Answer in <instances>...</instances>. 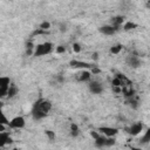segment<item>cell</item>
Instances as JSON below:
<instances>
[{
    "label": "cell",
    "instance_id": "obj_1",
    "mask_svg": "<svg viewBox=\"0 0 150 150\" xmlns=\"http://www.w3.org/2000/svg\"><path fill=\"white\" fill-rule=\"evenodd\" d=\"M52 102L47 98H42L40 97L39 100H36L32 107V116L35 121H40L45 117H47V115L49 114L50 109H52Z\"/></svg>",
    "mask_w": 150,
    "mask_h": 150
},
{
    "label": "cell",
    "instance_id": "obj_2",
    "mask_svg": "<svg viewBox=\"0 0 150 150\" xmlns=\"http://www.w3.org/2000/svg\"><path fill=\"white\" fill-rule=\"evenodd\" d=\"M53 48H54V45L52 42H49V41H46L43 43H39L38 46H35L33 56L40 57V56H45L47 54H50L52 50H53Z\"/></svg>",
    "mask_w": 150,
    "mask_h": 150
},
{
    "label": "cell",
    "instance_id": "obj_3",
    "mask_svg": "<svg viewBox=\"0 0 150 150\" xmlns=\"http://www.w3.org/2000/svg\"><path fill=\"white\" fill-rule=\"evenodd\" d=\"M11 79L8 76H1L0 77V97H7L8 89L11 87Z\"/></svg>",
    "mask_w": 150,
    "mask_h": 150
},
{
    "label": "cell",
    "instance_id": "obj_4",
    "mask_svg": "<svg viewBox=\"0 0 150 150\" xmlns=\"http://www.w3.org/2000/svg\"><path fill=\"white\" fill-rule=\"evenodd\" d=\"M69 66L71 68H75V69H91V68L95 67L93 63H89V62H86V61L75 60V59L69 61Z\"/></svg>",
    "mask_w": 150,
    "mask_h": 150
},
{
    "label": "cell",
    "instance_id": "obj_5",
    "mask_svg": "<svg viewBox=\"0 0 150 150\" xmlns=\"http://www.w3.org/2000/svg\"><path fill=\"white\" fill-rule=\"evenodd\" d=\"M26 125V121L23 116H15L9 121L8 128L11 129H22Z\"/></svg>",
    "mask_w": 150,
    "mask_h": 150
},
{
    "label": "cell",
    "instance_id": "obj_6",
    "mask_svg": "<svg viewBox=\"0 0 150 150\" xmlns=\"http://www.w3.org/2000/svg\"><path fill=\"white\" fill-rule=\"evenodd\" d=\"M142 130H143V123H141V122H136V123L131 124L130 127L125 128V131L131 136H137L138 134H141Z\"/></svg>",
    "mask_w": 150,
    "mask_h": 150
},
{
    "label": "cell",
    "instance_id": "obj_7",
    "mask_svg": "<svg viewBox=\"0 0 150 150\" xmlns=\"http://www.w3.org/2000/svg\"><path fill=\"white\" fill-rule=\"evenodd\" d=\"M97 130H98V132H101L105 137H115L118 132V129L112 128V127H100Z\"/></svg>",
    "mask_w": 150,
    "mask_h": 150
},
{
    "label": "cell",
    "instance_id": "obj_8",
    "mask_svg": "<svg viewBox=\"0 0 150 150\" xmlns=\"http://www.w3.org/2000/svg\"><path fill=\"white\" fill-rule=\"evenodd\" d=\"M127 64L129 67H131V68H139L141 64H142V62H141V60H139L138 56H136V55H129L127 57Z\"/></svg>",
    "mask_w": 150,
    "mask_h": 150
},
{
    "label": "cell",
    "instance_id": "obj_9",
    "mask_svg": "<svg viewBox=\"0 0 150 150\" xmlns=\"http://www.w3.org/2000/svg\"><path fill=\"white\" fill-rule=\"evenodd\" d=\"M88 88L93 94H101L103 91V86L98 81H90Z\"/></svg>",
    "mask_w": 150,
    "mask_h": 150
},
{
    "label": "cell",
    "instance_id": "obj_10",
    "mask_svg": "<svg viewBox=\"0 0 150 150\" xmlns=\"http://www.w3.org/2000/svg\"><path fill=\"white\" fill-rule=\"evenodd\" d=\"M118 29H116L115 27H112L111 25H104V26H101L98 28V32L104 34V35H114Z\"/></svg>",
    "mask_w": 150,
    "mask_h": 150
},
{
    "label": "cell",
    "instance_id": "obj_11",
    "mask_svg": "<svg viewBox=\"0 0 150 150\" xmlns=\"http://www.w3.org/2000/svg\"><path fill=\"white\" fill-rule=\"evenodd\" d=\"M123 22H124V16L123 15H116V16H112L110 19V25L112 27H115L116 29H120V27L122 26Z\"/></svg>",
    "mask_w": 150,
    "mask_h": 150
},
{
    "label": "cell",
    "instance_id": "obj_12",
    "mask_svg": "<svg viewBox=\"0 0 150 150\" xmlns=\"http://www.w3.org/2000/svg\"><path fill=\"white\" fill-rule=\"evenodd\" d=\"M135 89L132 88V86H127V87H123L122 88V94H123V96L128 100V98H131V97H134L135 96Z\"/></svg>",
    "mask_w": 150,
    "mask_h": 150
},
{
    "label": "cell",
    "instance_id": "obj_13",
    "mask_svg": "<svg viewBox=\"0 0 150 150\" xmlns=\"http://www.w3.org/2000/svg\"><path fill=\"white\" fill-rule=\"evenodd\" d=\"M90 77H91V73L88 71V70H83L79 74L77 80L80 82H90Z\"/></svg>",
    "mask_w": 150,
    "mask_h": 150
},
{
    "label": "cell",
    "instance_id": "obj_14",
    "mask_svg": "<svg viewBox=\"0 0 150 150\" xmlns=\"http://www.w3.org/2000/svg\"><path fill=\"white\" fill-rule=\"evenodd\" d=\"M107 139H108V137H105L104 135H101L97 139L94 141V144L97 148H105L107 146Z\"/></svg>",
    "mask_w": 150,
    "mask_h": 150
},
{
    "label": "cell",
    "instance_id": "obj_15",
    "mask_svg": "<svg viewBox=\"0 0 150 150\" xmlns=\"http://www.w3.org/2000/svg\"><path fill=\"white\" fill-rule=\"evenodd\" d=\"M18 93H19L18 87L14 83H12L11 87H9V89H8V93H7V98H13L14 96H16Z\"/></svg>",
    "mask_w": 150,
    "mask_h": 150
},
{
    "label": "cell",
    "instance_id": "obj_16",
    "mask_svg": "<svg viewBox=\"0 0 150 150\" xmlns=\"http://www.w3.org/2000/svg\"><path fill=\"white\" fill-rule=\"evenodd\" d=\"M9 134L7 131H1L0 132V146H5L8 142V138H9Z\"/></svg>",
    "mask_w": 150,
    "mask_h": 150
},
{
    "label": "cell",
    "instance_id": "obj_17",
    "mask_svg": "<svg viewBox=\"0 0 150 150\" xmlns=\"http://www.w3.org/2000/svg\"><path fill=\"white\" fill-rule=\"evenodd\" d=\"M80 135V128L76 123H70V136L71 137H77Z\"/></svg>",
    "mask_w": 150,
    "mask_h": 150
},
{
    "label": "cell",
    "instance_id": "obj_18",
    "mask_svg": "<svg viewBox=\"0 0 150 150\" xmlns=\"http://www.w3.org/2000/svg\"><path fill=\"white\" fill-rule=\"evenodd\" d=\"M135 28H137V23H135V22H132V21H127V22L123 25V30H125V32L132 30V29H135Z\"/></svg>",
    "mask_w": 150,
    "mask_h": 150
},
{
    "label": "cell",
    "instance_id": "obj_19",
    "mask_svg": "<svg viewBox=\"0 0 150 150\" xmlns=\"http://www.w3.org/2000/svg\"><path fill=\"white\" fill-rule=\"evenodd\" d=\"M125 103L128 104V105H130L132 109H136L137 107H138V100H137V97H131V98H128L127 101H125Z\"/></svg>",
    "mask_w": 150,
    "mask_h": 150
},
{
    "label": "cell",
    "instance_id": "obj_20",
    "mask_svg": "<svg viewBox=\"0 0 150 150\" xmlns=\"http://www.w3.org/2000/svg\"><path fill=\"white\" fill-rule=\"evenodd\" d=\"M139 143L141 144H146V143H150V128L145 131V134L141 137L139 139Z\"/></svg>",
    "mask_w": 150,
    "mask_h": 150
},
{
    "label": "cell",
    "instance_id": "obj_21",
    "mask_svg": "<svg viewBox=\"0 0 150 150\" xmlns=\"http://www.w3.org/2000/svg\"><path fill=\"white\" fill-rule=\"evenodd\" d=\"M122 48H123V46H122L121 43L114 45V46L110 48V53H111V54H118V53L122 50Z\"/></svg>",
    "mask_w": 150,
    "mask_h": 150
},
{
    "label": "cell",
    "instance_id": "obj_22",
    "mask_svg": "<svg viewBox=\"0 0 150 150\" xmlns=\"http://www.w3.org/2000/svg\"><path fill=\"white\" fill-rule=\"evenodd\" d=\"M39 28L42 29V30L48 32V29L50 28V22H48V21H42V22L39 25Z\"/></svg>",
    "mask_w": 150,
    "mask_h": 150
},
{
    "label": "cell",
    "instance_id": "obj_23",
    "mask_svg": "<svg viewBox=\"0 0 150 150\" xmlns=\"http://www.w3.org/2000/svg\"><path fill=\"white\" fill-rule=\"evenodd\" d=\"M45 134H46V136L49 138V141H54L55 139V132L53 131V130H45Z\"/></svg>",
    "mask_w": 150,
    "mask_h": 150
},
{
    "label": "cell",
    "instance_id": "obj_24",
    "mask_svg": "<svg viewBox=\"0 0 150 150\" xmlns=\"http://www.w3.org/2000/svg\"><path fill=\"white\" fill-rule=\"evenodd\" d=\"M46 34H48V32L42 30V29H40V28H36V29L32 33V36H36V35H46Z\"/></svg>",
    "mask_w": 150,
    "mask_h": 150
},
{
    "label": "cell",
    "instance_id": "obj_25",
    "mask_svg": "<svg viewBox=\"0 0 150 150\" xmlns=\"http://www.w3.org/2000/svg\"><path fill=\"white\" fill-rule=\"evenodd\" d=\"M111 86L112 87H121L122 88V82H121V80L120 79H117L116 76L112 79V81H111Z\"/></svg>",
    "mask_w": 150,
    "mask_h": 150
},
{
    "label": "cell",
    "instance_id": "obj_26",
    "mask_svg": "<svg viewBox=\"0 0 150 150\" xmlns=\"http://www.w3.org/2000/svg\"><path fill=\"white\" fill-rule=\"evenodd\" d=\"M59 29H60L61 33H66V32L68 30V26H67V23H66V22H61V23H59Z\"/></svg>",
    "mask_w": 150,
    "mask_h": 150
},
{
    "label": "cell",
    "instance_id": "obj_27",
    "mask_svg": "<svg viewBox=\"0 0 150 150\" xmlns=\"http://www.w3.org/2000/svg\"><path fill=\"white\" fill-rule=\"evenodd\" d=\"M73 50H74L75 53H80V52H81V46H80V43H77V42L73 43Z\"/></svg>",
    "mask_w": 150,
    "mask_h": 150
},
{
    "label": "cell",
    "instance_id": "obj_28",
    "mask_svg": "<svg viewBox=\"0 0 150 150\" xmlns=\"http://www.w3.org/2000/svg\"><path fill=\"white\" fill-rule=\"evenodd\" d=\"M90 136H91V137L94 138V141H95V139H97V138H98V137L101 136V134H100L98 131H95V130H91V131H90Z\"/></svg>",
    "mask_w": 150,
    "mask_h": 150
},
{
    "label": "cell",
    "instance_id": "obj_29",
    "mask_svg": "<svg viewBox=\"0 0 150 150\" xmlns=\"http://www.w3.org/2000/svg\"><path fill=\"white\" fill-rule=\"evenodd\" d=\"M66 52V47L64 46H57L56 47V53L57 54H62V53H64Z\"/></svg>",
    "mask_w": 150,
    "mask_h": 150
},
{
    "label": "cell",
    "instance_id": "obj_30",
    "mask_svg": "<svg viewBox=\"0 0 150 150\" xmlns=\"http://www.w3.org/2000/svg\"><path fill=\"white\" fill-rule=\"evenodd\" d=\"M90 73H91V74H94V75H96V74H100V73H101V69H100V68H97V67L95 66L94 68H91Z\"/></svg>",
    "mask_w": 150,
    "mask_h": 150
},
{
    "label": "cell",
    "instance_id": "obj_31",
    "mask_svg": "<svg viewBox=\"0 0 150 150\" xmlns=\"http://www.w3.org/2000/svg\"><path fill=\"white\" fill-rule=\"evenodd\" d=\"M111 89H112L115 93H117V94L122 93V88H121V87H112V86H111Z\"/></svg>",
    "mask_w": 150,
    "mask_h": 150
},
{
    "label": "cell",
    "instance_id": "obj_32",
    "mask_svg": "<svg viewBox=\"0 0 150 150\" xmlns=\"http://www.w3.org/2000/svg\"><path fill=\"white\" fill-rule=\"evenodd\" d=\"M91 59H93L94 61H97V60H98V53H97V52H94V53L91 54Z\"/></svg>",
    "mask_w": 150,
    "mask_h": 150
},
{
    "label": "cell",
    "instance_id": "obj_33",
    "mask_svg": "<svg viewBox=\"0 0 150 150\" xmlns=\"http://www.w3.org/2000/svg\"><path fill=\"white\" fill-rule=\"evenodd\" d=\"M55 80H56V82H63V76L62 75H56Z\"/></svg>",
    "mask_w": 150,
    "mask_h": 150
},
{
    "label": "cell",
    "instance_id": "obj_34",
    "mask_svg": "<svg viewBox=\"0 0 150 150\" xmlns=\"http://www.w3.org/2000/svg\"><path fill=\"white\" fill-rule=\"evenodd\" d=\"M131 150H142L141 148H136V146H131Z\"/></svg>",
    "mask_w": 150,
    "mask_h": 150
},
{
    "label": "cell",
    "instance_id": "obj_35",
    "mask_svg": "<svg viewBox=\"0 0 150 150\" xmlns=\"http://www.w3.org/2000/svg\"><path fill=\"white\" fill-rule=\"evenodd\" d=\"M145 6H146V7H149V8H150V0H149V1H148V2H146V4H145Z\"/></svg>",
    "mask_w": 150,
    "mask_h": 150
},
{
    "label": "cell",
    "instance_id": "obj_36",
    "mask_svg": "<svg viewBox=\"0 0 150 150\" xmlns=\"http://www.w3.org/2000/svg\"><path fill=\"white\" fill-rule=\"evenodd\" d=\"M12 150H20V149H18V148H14V149H12Z\"/></svg>",
    "mask_w": 150,
    "mask_h": 150
}]
</instances>
